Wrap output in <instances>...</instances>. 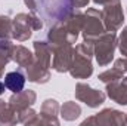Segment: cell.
I'll return each mask as SVG.
<instances>
[{
	"instance_id": "obj_13",
	"label": "cell",
	"mask_w": 127,
	"mask_h": 126,
	"mask_svg": "<svg viewBox=\"0 0 127 126\" xmlns=\"http://www.w3.org/2000/svg\"><path fill=\"white\" fill-rule=\"evenodd\" d=\"M35 99H37V95L34 91L31 89H22L21 92H18V94H13L10 98H9V105H10V108L12 110H15L16 113H21L22 110H25V108H30L34 105V102H35Z\"/></svg>"
},
{
	"instance_id": "obj_16",
	"label": "cell",
	"mask_w": 127,
	"mask_h": 126,
	"mask_svg": "<svg viewBox=\"0 0 127 126\" xmlns=\"http://www.w3.org/2000/svg\"><path fill=\"white\" fill-rule=\"evenodd\" d=\"M12 60L18 64L21 68H27L30 67L34 61V55L31 51H28L25 46L22 45H16L13 46V52H12Z\"/></svg>"
},
{
	"instance_id": "obj_25",
	"label": "cell",
	"mask_w": 127,
	"mask_h": 126,
	"mask_svg": "<svg viewBox=\"0 0 127 126\" xmlns=\"http://www.w3.org/2000/svg\"><path fill=\"white\" fill-rule=\"evenodd\" d=\"M93 1H95L96 4H105V3L109 1V0H93Z\"/></svg>"
},
{
	"instance_id": "obj_27",
	"label": "cell",
	"mask_w": 127,
	"mask_h": 126,
	"mask_svg": "<svg viewBox=\"0 0 127 126\" xmlns=\"http://www.w3.org/2000/svg\"><path fill=\"white\" fill-rule=\"evenodd\" d=\"M124 63H126V70H127V57L124 58Z\"/></svg>"
},
{
	"instance_id": "obj_23",
	"label": "cell",
	"mask_w": 127,
	"mask_h": 126,
	"mask_svg": "<svg viewBox=\"0 0 127 126\" xmlns=\"http://www.w3.org/2000/svg\"><path fill=\"white\" fill-rule=\"evenodd\" d=\"M89 1L90 0H71V4L75 9H81V7H86L89 4Z\"/></svg>"
},
{
	"instance_id": "obj_10",
	"label": "cell",
	"mask_w": 127,
	"mask_h": 126,
	"mask_svg": "<svg viewBox=\"0 0 127 126\" xmlns=\"http://www.w3.org/2000/svg\"><path fill=\"white\" fill-rule=\"evenodd\" d=\"M89 123H95V125H124L126 123V117L124 113L114 110V108H103L102 111H99L97 114L83 120L81 125H89Z\"/></svg>"
},
{
	"instance_id": "obj_1",
	"label": "cell",
	"mask_w": 127,
	"mask_h": 126,
	"mask_svg": "<svg viewBox=\"0 0 127 126\" xmlns=\"http://www.w3.org/2000/svg\"><path fill=\"white\" fill-rule=\"evenodd\" d=\"M34 61L30 67H27V77L28 82L32 83H47L50 79V71L49 68L52 67V49L49 43L43 40H35L34 42Z\"/></svg>"
},
{
	"instance_id": "obj_24",
	"label": "cell",
	"mask_w": 127,
	"mask_h": 126,
	"mask_svg": "<svg viewBox=\"0 0 127 126\" xmlns=\"http://www.w3.org/2000/svg\"><path fill=\"white\" fill-rule=\"evenodd\" d=\"M4 91H6L4 82H3V80H0V95H1V94H4Z\"/></svg>"
},
{
	"instance_id": "obj_3",
	"label": "cell",
	"mask_w": 127,
	"mask_h": 126,
	"mask_svg": "<svg viewBox=\"0 0 127 126\" xmlns=\"http://www.w3.org/2000/svg\"><path fill=\"white\" fill-rule=\"evenodd\" d=\"M92 57H93V43L84 42L75 46L72 64L69 67V73L75 79H87L93 73L92 65Z\"/></svg>"
},
{
	"instance_id": "obj_17",
	"label": "cell",
	"mask_w": 127,
	"mask_h": 126,
	"mask_svg": "<svg viewBox=\"0 0 127 126\" xmlns=\"http://www.w3.org/2000/svg\"><path fill=\"white\" fill-rule=\"evenodd\" d=\"M13 46L15 45H12L9 39H0V77L4 71V67L12 60Z\"/></svg>"
},
{
	"instance_id": "obj_9",
	"label": "cell",
	"mask_w": 127,
	"mask_h": 126,
	"mask_svg": "<svg viewBox=\"0 0 127 126\" xmlns=\"http://www.w3.org/2000/svg\"><path fill=\"white\" fill-rule=\"evenodd\" d=\"M75 98L81 102H84L87 107L90 108H96L99 107L100 104L105 102V98H106V94L103 91H99V89H93L90 88L87 83H77L75 86Z\"/></svg>"
},
{
	"instance_id": "obj_28",
	"label": "cell",
	"mask_w": 127,
	"mask_h": 126,
	"mask_svg": "<svg viewBox=\"0 0 127 126\" xmlns=\"http://www.w3.org/2000/svg\"><path fill=\"white\" fill-rule=\"evenodd\" d=\"M126 125H127V116H126Z\"/></svg>"
},
{
	"instance_id": "obj_26",
	"label": "cell",
	"mask_w": 127,
	"mask_h": 126,
	"mask_svg": "<svg viewBox=\"0 0 127 126\" xmlns=\"http://www.w3.org/2000/svg\"><path fill=\"white\" fill-rule=\"evenodd\" d=\"M121 83L127 86V76H123V77H121Z\"/></svg>"
},
{
	"instance_id": "obj_8",
	"label": "cell",
	"mask_w": 127,
	"mask_h": 126,
	"mask_svg": "<svg viewBox=\"0 0 127 126\" xmlns=\"http://www.w3.org/2000/svg\"><path fill=\"white\" fill-rule=\"evenodd\" d=\"M52 49V68L58 73L69 71V67L72 64L74 49L71 43H59L55 46H50Z\"/></svg>"
},
{
	"instance_id": "obj_4",
	"label": "cell",
	"mask_w": 127,
	"mask_h": 126,
	"mask_svg": "<svg viewBox=\"0 0 127 126\" xmlns=\"http://www.w3.org/2000/svg\"><path fill=\"white\" fill-rule=\"evenodd\" d=\"M43 21L40 19V15H35V12L18 13L12 19V37L18 42H25L31 37L32 31L40 30Z\"/></svg>"
},
{
	"instance_id": "obj_18",
	"label": "cell",
	"mask_w": 127,
	"mask_h": 126,
	"mask_svg": "<svg viewBox=\"0 0 127 126\" xmlns=\"http://www.w3.org/2000/svg\"><path fill=\"white\" fill-rule=\"evenodd\" d=\"M18 122H19L18 113L12 110L9 104L0 99V125H15Z\"/></svg>"
},
{
	"instance_id": "obj_20",
	"label": "cell",
	"mask_w": 127,
	"mask_h": 126,
	"mask_svg": "<svg viewBox=\"0 0 127 126\" xmlns=\"http://www.w3.org/2000/svg\"><path fill=\"white\" fill-rule=\"evenodd\" d=\"M124 73H126V71H123V70H120L118 67L114 65L112 68H109V70L100 73L97 79H99L102 83L108 85V83H111V82H118V80H121V77L124 76Z\"/></svg>"
},
{
	"instance_id": "obj_6",
	"label": "cell",
	"mask_w": 127,
	"mask_h": 126,
	"mask_svg": "<svg viewBox=\"0 0 127 126\" xmlns=\"http://www.w3.org/2000/svg\"><path fill=\"white\" fill-rule=\"evenodd\" d=\"M81 31H83L84 42H90V43H93L99 36H102L106 31L103 21H102V15L97 9L89 7L84 12V21H83Z\"/></svg>"
},
{
	"instance_id": "obj_11",
	"label": "cell",
	"mask_w": 127,
	"mask_h": 126,
	"mask_svg": "<svg viewBox=\"0 0 127 126\" xmlns=\"http://www.w3.org/2000/svg\"><path fill=\"white\" fill-rule=\"evenodd\" d=\"M83 21H84V13H81L80 10H72L64 21H61L71 45L77 42L78 33L83 28Z\"/></svg>"
},
{
	"instance_id": "obj_14",
	"label": "cell",
	"mask_w": 127,
	"mask_h": 126,
	"mask_svg": "<svg viewBox=\"0 0 127 126\" xmlns=\"http://www.w3.org/2000/svg\"><path fill=\"white\" fill-rule=\"evenodd\" d=\"M106 95L117 104L127 105V86L118 82H111L106 85Z\"/></svg>"
},
{
	"instance_id": "obj_7",
	"label": "cell",
	"mask_w": 127,
	"mask_h": 126,
	"mask_svg": "<svg viewBox=\"0 0 127 126\" xmlns=\"http://www.w3.org/2000/svg\"><path fill=\"white\" fill-rule=\"evenodd\" d=\"M102 15V21L105 25L106 31H117L124 21V13H123V7H121V1L120 0H109L103 4V9L100 10Z\"/></svg>"
},
{
	"instance_id": "obj_21",
	"label": "cell",
	"mask_w": 127,
	"mask_h": 126,
	"mask_svg": "<svg viewBox=\"0 0 127 126\" xmlns=\"http://www.w3.org/2000/svg\"><path fill=\"white\" fill-rule=\"evenodd\" d=\"M12 37V19L7 15H0V39Z\"/></svg>"
},
{
	"instance_id": "obj_15",
	"label": "cell",
	"mask_w": 127,
	"mask_h": 126,
	"mask_svg": "<svg viewBox=\"0 0 127 126\" xmlns=\"http://www.w3.org/2000/svg\"><path fill=\"white\" fill-rule=\"evenodd\" d=\"M25 76L21 73V71H9L6 76H4V86L7 91H10L12 94H18L24 89L25 86Z\"/></svg>"
},
{
	"instance_id": "obj_12",
	"label": "cell",
	"mask_w": 127,
	"mask_h": 126,
	"mask_svg": "<svg viewBox=\"0 0 127 126\" xmlns=\"http://www.w3.org/2000/svg\"><path fill=\"white\" fill-rule=\"evenodd\" d=\"M59 104L53 98H47L41 104V111L38 114V125H59L58 120Z\"/></svg>"
},
{
	"instance_id": "obj_2",
	"label": "cell",
	"mask_w": 127,
	"mask_h": 126,
	"mask_svg": "<svg viewBox=\"0 0 127 126\" xmlns=\"http://www.w3.org/2000/svg\"><path fill=\"white\" fill-rule=\"evenodd\" d=\"M37 12L49 27L64 21L72 10L71 0H35Z\"/></svg>"
},
{
	"instance_id": "obj_5",
	"label": "cell",
	"mask_w": 127,
	"mask_h": 126,
	"mask_svg": "<svg viewBox=\"0 0 127 126\" xmlns=\"http://www.w3.org/2000/svg\"><path fill=\"white\" fill-rule=\"evenodd\" d=\"M118 45L114 31H105L93 42V55L99 65L105 67L114 60V52Z\"/></svg>"
},
{
	"instance_id": "obj_22",
	"label": "cell",
	"mask_w": 127,
	"mask_h": 126,
	"mask_svg": "<svg viewBox=\"0 0 127 126\" xmlns=\"http://www.w3.org/2000/svg\"><path fill=\"white\" fill-rule=\"evenodd\" d=\"M118 48H120L121 55L127 57V27H124V30L121 31L120 40H118Z\"/></svg>"
},
{
	"instance_id": "obj_19",
	"label": "cell",
	"mask_w": 127,
	"mask_h": 126,
	"mask_svg": "<svg viewBox=\"0 0 127 126\" xmlns=\"http://www.w3.org/2000/svg\"><path fill=\"white\" fill-rule=\"evenodd\" d=\"M80 114H81V107L77 102H74V101H66V102H64V105L61 107V116H62L64 120H66V122L75 120Z\"/></svg>"
}]
</instances>
